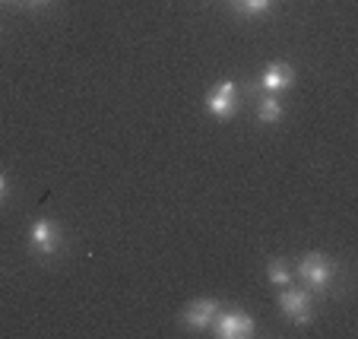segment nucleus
<instances>
[{
  "label": "nucleus",
  "mask_w": 358,
  "mask_h": 339,
  "mask_svg": "<svg viewBox=\"0 0 358 339\" xmlns=\"http://www.w3.org/2000/svg\"><path fill=\"white\" fill-rule=\"evenodd\" d=\"M231 7L244 16H260L273 7V0H231Z\"/></svg>",
  "instance_id": "obj_9"
},
{
  "label": "nucleus",
  "mask_w": 358,
  "mask_h": 339,
  "mask_svg": "<svg viewBox=\"0 0 358 339\" xmlns=\"http://www.w3.org/2000/svg\"><path fill=\"white\" fill-rule=\"evenodd\" d=\"M276 305H279V314H282V317H289L295 326H308L314 320L311 292H308V289H285V285H282V292H279Z\"/></svg>",
  "instance_id": "obj_3"
},
{
  "label": "nucleus",
  "mask_w": 358,
  "mask_h": 339,
  "mask_svg": "<svg viewBox=\"0 0 358 339\" xmlns=\"http://www.w3.org/2000/svg\"><path fill=\"white\" fill-rule=\"evenodd\" d=\"M266 279H270L273 285H289L292 282V270L282 264V260H273V264L266 266Z\"/></svg>",
  "instance_id": "obj_10"
},
{
  "label": "nucleus",
  "mask_w": 358,
  "mask_h": 339,
  "mask_svg": "<svg viewBox=\"0 0 358 339\" xmlns=\"http://www.w3.org/2000/svg\"><path fill=\"white\" fill-rule=\"evenodd\" d=\"M29 247L38 257H55L64 247V229L55 219H35L32 229H29Z\"/></svg>",
  "instance_id": "obj_2"
},
{
  "label": "nucleus",
  "mask_w": 358,
  "mask_h": 339,
  "mask_svg": "<svg viewBox=\"0 0 358 339\" xmlns=\"http://www.w3.org/2000/svg\"><path fill=\"white\" fill-rule=\"evenodd\" d=\"M32 7H45V3H51V0H29Z\"/></svg>",
  "instance_id": "obj_12"
},
{
  "label": "nucleus",
  "mask_w": 358,
  "mask_h": 339,
  "mask_svg": "<svg viewBox=\"0 0 358 339\" xmlns=\"http://www.w3.org/2000/svg\"><path fill=\"white\" fill-rule=\"evenodd\" d=\"M282 102H279L276 95H264L260 99V105H257V117H260V124H279L282 121Z\"/></svg>",
  "instance_id": "obj_8"
},
{
  "label": "nucleus",
  "mask_w": 358,
  "mask_h": 339,
  "mask_svg": "<svg viewBox=\"0 0 358 339\" xmlns=\"http://www.w3.org/2000/svg\"><path fill=\"white\" fill-rule=\"evenodd\" d=\"M336 273V266L324 257V254L311 251L298 260V279L308 285V292H327L330 289V279Z\"/></svg>",
  "instance_id": "obj_1"
},
{
  "label": "nucleus",
  "mask_w": 358,
  "mask_h": 339,
  "mask_svg": "<svg viewBox=\"0 0 358 339\" xmlns=\"http://www.w3.org/2000/svg\"><path fill=\"white\" fill-rule=\"evenodd\" d=\"M7 194V178H3V171H0V197Z\"/></svg>",
  "instance_id": "obj_11"
},
{
  "label": "nucleus",
  "mask_w": 358,
  "mask_h": 339,
  "mask_svg": "<svg viewBox=\"0 0 358 339\" xmlns=\"http://www.w3.org/2000/svg\"><path fill=\"white\" fill-rule=\"evenodd\" d=\"M206 111L216 121H229L238 115V86L231 80H222L210 95H206Z\"/></svg>",
  "instance_id": "obj_5"
},
{
  "label": "nucleus",
  "mask_w": 358,
  "mask_h": 339,
  "mask_svg": "<svg viewBox=\"0 0 358 339\" xmlns=\"http://www.w3.org/2000/svg\"><path fill=\"white\" fill-rule=\"evenodd\" d=\"M216 314H219V301L216 298H196V301H190V305L184 308L181 324L187 326V330H206Z\"/></svg>",
  "instance_id": "obj_6"
},
{
  "label": "nucleus",
  "mask_w": 358,
  "mask_h": 339,
  "mask_svg": "<svg viewBox=\"0 0 358 339\" xmlns=\"http://www.w3.org/2000/svg\"><path fill=\"white\" fill-rule=\"evenodd\" d=\"M292 82H295V67H292V64H282V61L270 64V67L264 70V76H260V86H264L270 95L289 89Z\"/></svg>",
  "instance_id": "obj_7"
},
{
  "label": "nucleus",
  "mask_w": 358,
  "mask_h": 339,
  "mask_svg": "<svg viewBox=\"0 0 358 339\" xmlns=\"http://www.w3.org/2000/svg\"><path fill=\"white\" fill-rule=\"evenodd\" d=\"M210 326L219 339H248V336H254V330H257V326H254V317H250L248 311H241V308L219 311Z\"/></svg>",
  "instance_id": "obj_4"
}]
</instances>
